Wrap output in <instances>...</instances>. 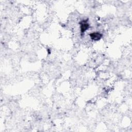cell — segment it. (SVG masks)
<instances>
[{
	"mask_svg": "<svg viewBox=\"0 0 132 132\" xmlns=\"http://www.w3.org/2000/svg\"><path fill=\"white\" fill-rule=\"evenodd\" d=\"M91 38L94 41H98L100 40L102 37V35L99 32H94L90 35Z\"/></svg>",
	"mask_w": 132,
	"mask_h": 132,
	"instance_id": "obj_1",
	"label": "cell"
},
{
	"mask_svg": "<svg viewBox=\"0 0 132 132\" xmlns=\"http://www.w3.org/2000/svg\"><path fill=\"white\" fill-rule=\"evenodd\" d=\"M89 27V25L87 23V20H84L81 23V30L82 32H84L86 31Z\"/></svg>",
	"mask_w": 132,
	"mask_h": 132,
	"instance_id": "obj_2",
	"label": "cell"
}]
</instances>
